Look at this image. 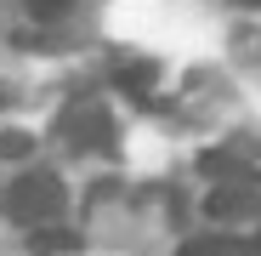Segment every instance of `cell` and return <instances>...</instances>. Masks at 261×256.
<instances>
[{
    "label": "cell",
    "mask_w": 261,
    "mask_h": 256,
    "mask_svg": "<svg viewBox=\"0 0 261 256\" xmlns=\"http://www.w3.org/2000/svg\"><path fill=\"white\" fill-rule=\"evenodd\" d=\"M63 143L74 148V154H114V143H119V125H114V114L102 108V103H80V108H63Z\"/></svg>",
    "instance_id": "7a4b0ae2"
},
{
    "label": "cell",
    "mask_w": 261,
    "mask_h": 256,
    "mask_svg": "<svg viewBox=\"0 0 261 256\" xmlns=\"http://www.w3.org/2000/svg\"><path fill=\"white\" fill-rule=\"evenodd\" d=\"M29 154H34V143L23 131H0V159H29Z\"/></svg>",
    "instance_id": "52a82bcc"
},
{
    "label": "cell",
    "mask_w": 261,
    "mask_h": 256,
    "mask_svg": "<svg viewBox=\"0 0 261 256\" xmlns=\"http://www.w3.org/2000/svg\"><path fill=\"white\" fill-rule=\"evenodd\" d=\"M68 6H74V0H29V12H34L40 23H51V17H63Z\"/></svg>",
    "instance_id": "ba28073f"
},
{
    "label": "cell",
    "mask_w": 261,
    "mask_h": 256,
    "mask_svg": "<svg viewBox=\"0 0 261 256\" xmlns=\"http://www.w3.org/2000/svg\"><path fill=\"white\" fill-rule=\"evenodd\" d=\"M239 6H261V0H239Z\"/></svg>",
    "instance_id": "30bf717a"
},
{
    "label": "cell",
    "mask_w": 261,
    "mask_h": 256,
    "mask_svg": "<svg viewBox=\"0 0 261 256\" xmlns=\"http://www.w3.org/2000/svg\"><path fill=\"white\" fill-rule=\"evenodd\" d=\"M29 250H34V256H74V250H80V234H74V228H63V222L29 228Z\"/></svg>",
    "instance_id": "277c9868"
},
{
    "label": "cell",
    "mask_w": 261,
    "mask_h": 256,
    "mask_svg": "<svg viewBox=\"0 0 261 256\" xmlns=\"http://www.w3.org/2000/svg\"><path fill=\"white\" fill-rule=\"evenodd\" d=\"M63 205H68V188L57 171H23V177L6 188L0 211L17 222V228H46V222H63Z\"/></svg>",
    "instance_id": "6da1fadb"
},
{
    "label": "cell",
    "mask_w": 261,
    "mask_h": 256,
    "mask_svg": "<svg viewBox=\"0 0 261 256\" xmlns=\"http://www.w3.org/2000/svg\"><path fill=\"white\" fill-rule=\"evenodd\" d=\"M0 103H6V97H0Z\"/></svg>",
    "instance_id": "8fae6325"
},
{
    "label": "cell",
    "mask_w": 261,
    "mask_h": 256,
    "mask_svg": "<svg viewBox=\"0 0 261 256\" xmlns=\"http://www.w3.org/2000/svg\"><path fill=\"white\" fill-rule=\"evenodd\" d=\"M204 217H261V188L250 177H216L204 194Z\"/></svg>",
    "instance_id": "3957f363"
},
{
    "label": "cell",
    "mask_w": 261,
    "mask_h": 256,
    "mask_svg": "<svg viewBox=\"0 0 261 256\" xmlns=\"http://www.w3.org/2000/svg\"><path fill=\"white\" fill-rule=\"evenodd\" d=\"M176 256H255V245H244V239H233V234H199V239H188Z\"/></svg>",
    "instance_id": "8992f818"
},
{
    "label": "cell",
    "mask_w": 261,
    "mask_h": 256,
    "mask_svg": "<svg viewBox=\"0 0 261 256\" xmlns=\"http://www.w3.org/2000/svg\"><path fill=\"white\" fill-rule=\"evenodd\" d=\"M153 80H159V68H153V63H142V57L114 68V85H119L125 97H137V103H148V97H153Z\"/></svg>",
    "instance_id": "5b68a950"
},
{
    "label": "cell",
    "mask_w": 261,
    "mask_h": 256,
    "mask_svg": "<svg viewBox=\"0 0 261 256\" xmlns=\"http://www.w3.org/2000/svg\"><path fill=\"white\" fill-rule=\"evenodd\" d=\"M255 256H261V228H255Z\"/></svg>",
    "instance_id": "9c48e42d"
}]
</instances>
